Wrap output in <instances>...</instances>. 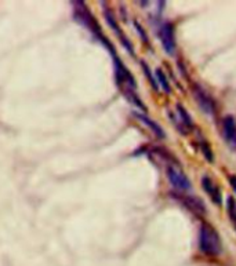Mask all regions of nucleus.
I'll list each match as a JSON object with an SVG mask.
<instances>
[{
  "mask_svg": "<svg viewBox=\"0 0 236 266\" xmlns=\"http://www.w3.org/2000/svg\"><path fill=\"white\" fill-rule=\"evenodd\" d=\"M192 93H194V97L200 109L203 110L207 116H214L215 102L214 99L207 94V91L205 89H202L199 84H194Z\"/></svg>",
  "mask_w": 236,
  "mask_h": 266,
  "instance_id": "obj_5",
  "label": "nucleus"
},
{
  "mask_svg": "<svg viewBox=\"0 0 236 266\" xmlns=\"http://www.w3.org/2000/svg\"><path fill=\"white\" fill-rule=\"evenodd\" d=\"M155 79H156L157 84L164 90V93L170 94L171 93V86H170V82H168L167 76L164 75V72L162 71V68H157L155 71Z\"/></svg>",
  "mask_w": 236,
  "mask_h": 266,
  "instance_id": "obj_13",
  "label": "nucleus"
},
{
  "mask_svg": "<svg viewBox=\"0 0 236 266\" xmlns=\"http://www.w3.org/2000/svg\"><path fill=\"white\" fill-rule=\"evenodd\" d=\"M222 131L226 144L231 149L236 151V120L232 116H226L222 120Z\"/></svg>",
  "mask_w": 236,
  "mask_h": 266,
  "instance_id": "obj_6",
  "label": "nucleus"
},
{
  "mask_svg": "<svg viewBox=\"0 0 236 266\" xmlns=\"http://www.w3.org/2000/svg\"><path fill=\"white\" fill-rule=\"evenodd\" d=\"M105 18H106V21H108V24L110 25V28L116 32V35L119 37V40L122 42V44H123L131 54H133V44H131L130 40L123 35V32H122V29L119 28V25H117V22H116L115 17L112 16V13H110V11H106V13H105Z\"/></svg>",
  "mask_w": 236,
  "mask_h": 266,
  "instance_id": "obj_10",
  "label": "nucleus"
},
{
  "mask_svg": "<svg viewBox=\"0 0 236 266\" xmlns=\"http://www.w3.org/2000/svg\"><path fill=\"white\" fill-rule=\"evenodd\" d=\"M141 68H142V72H144V75L147 76V79L149 80V83H151V86H152V89L159 90V84H157L156 79H155V76H153L152 72H151V69H149V65H148L145 61H141Z\"/></svg>",
  "mask_w": 236,
  "mask_h": 266,
  "instance_id": "obj_15",
  "label": "nucleus"
},
{
  "mask_svg": "<svg viewBox=\"0 0 236 266\" xmlns=\"http://www.w3.org/2000/svg\"><path fill=\"white\" fill-rule=\"evenodd\" d=\"M174 113L177 115L179 120L181 121V124L184 125V128L188 131V132L194 128V120H192V117L189 116L188 110L185 109L183 105L181 104L175 105V112H174Z\"/></svg>",
  "mask_w": 236,
  "mask_h": 266,
  "instance_id": "obj_11",
  "label": "nucleus"
},
{
  "mask_svg": "<svg viewBox=\"0 0 236 266\" xmlns=\"http://www.w3.org/2000/svg\"><path fill=\"white\" fill-rule=\"evenodd\" d=\"M159 37L162 42L163 50L167 52L168 55L175 54V33H174V26L170 22H164L159 28Z\"/></svg>",
  "mask_w": 236,
  "mask_h": 266,
  "instance_id": "obj_4",
  "label": "nucleus"
},
{
  "mask_svg": "<svg viewBox=\"0 0 236 266\" xmlns=\"http://www.w3.org/2000/svg\"><path fill=\"white\" fill-rule=\"evenodd\" d=\"M229 183H231L233 192L236 193V175H231V177H229Z\"/></svg>",
  "mask_w": 236,
  "mask_h": 266,
  "instance_id": "obj_18",
  "label": "nucleus"
},
{
  "mask_svg": "<svg viewBox=\"0 0 236 266\" xmlns=\"http://www.w3.org/2000/svg\"><path fill=\"white\" fill-rule=\"evenodd\" d=\"M199 145H200V149H202V153H203V156L206 157V160L209 163H213L214 162V155H213V151H211V148L209 146V144L203 140H200L199 141Z\"/></svg>",
  "mask_w": 236,
  "mask_h": 266,
  "instance_id": "obj_16",
  "label": "nucleus"
},
{
  "mask_svg": "<svg viewBox=\"0 0 236 266\" xmlns=\"http://www.w3.org/2000/svg\"><path fill=\"white\" fill-rule=\"evenodd\" d=\"M74 13L75 20H76L79 24H82L84 28H87L93 35H95V37H98L101 42L106 44V47H112V44L105 39L102 32H101L100 26L97 25V21H95L94 18H93V16L90 14L89 9L84 6L83 2H74Z\"/></svg>",
  "mask_w": 236,
  "mask_h": 266,
  "instance_id": "obj_2",
  "label": "nucleus"
},
{
  "mask_svg": "<svg viewBox=\"0 0 236 266\" xmlns=\"http://www.w3.org/2000/svg\"><path fill=\"white\" fill-rule=\"evenodd\" d=\"M202 186H203L205 192L207 193V196L211 198L213 203H215L217 206H221V204H222V194H221L220 188L211 181V178L207 177V175H205V177L202 178Z\"/></svg>",
  "mask_w": 236,
  "mask_h": 266,
  "instance_id": "obj_7",
  "label": "nucleus"
},
{
  "mask_svg": "<svg viewBox=\"0 0 236 266\" xmlns=\"http://www.w3.org/2000/svg\"><path fill=\"white\" fill-rule=\"evenodd\" d=\"M199 250L206 255H218L222 250L218 232L209 224H202L199 228Z\"/></svg>",
  "mask_w": 236,
  "mask_h": 266,
  "instance_id": "obj_1",
  "label": "nucleus"
},
{
  "mask_svg": "<svg viewBox=\"0 0 236 266\" xmlns=\"http://www.w3.org/2000/svg\"><path fill=\"white\" fill-rule=\"evenodd\" d=\"M226 211H228V215H229L232 224L236 229V202L232 196H228L226 198Z\"/></svg>",
  "mask_w": 236,
  "mask_h": 266,
  "instance_id": "obj_14",
  "label": "nucleus"
},
{
  "mask_svg": "<svg viewBox=\"0 0 236 266\" xmlns=\"http://www.w3.org/2000/svg\"><path fill=\"white\" fill-rule=\"evenodd\" d=\"M166 175H167L168 182L171 183L179 192H188L189 189L192 188V185L189 182L188 177L184 174L183 170H180L179 167H175V166L171 164V163L166 167Z\"/></svg>",
  "mask_w": 236,
  "mask_h": 266,
  "instance_id": "obj_3",
  "label": "nucleus"
},
{
  "mask_svg": "<svg viewBox=\"0 0 236 266\" xmlns=\"http://www.w3.org/2000/svg\"><path fill=\"white\" fill-rule=\"evenodd\" d=\"M181 203L187 207V209L198 215H205L206 214V206L203 204V202L199 197H195V196H180Z\"/></svg>",
  "mask_w": 236,
  "mask_h": 266,
  "instance_id": "obj_8",
  "label": "nucleus"
},
{
  "mask_svg": "<svg viewBox=\"0 0 236 266\" xmlns=\"http://www.w3.org/2000/svg\"><path fill=\"white\" fill-rule=\"evenodd\" d=\"M134 116H136L137 119L141 121V123H144V125H147L148 128L152 131L153 134H155L159 140H164V138H166V132H164V130L162 128V125H159L156 121L152 120V119H151L147 113L136 112Z\"/></svg>",
  "mask_w": 236,
  "mask_h": 266,
  "instance_id": "obj_9",
  "label": "nucleus"
},
{
  "mask_svg": "<svg viewBox=\"0 0 236 266\" xmlns=\"http://www.w3.org/2000/svg\"><path fill=\"white\" fill-rule=\"evenodd\" d=\"M122 93H123V95L126 97L127 101H129L130 104H133L134 106H137L138 109L147 110V108H145V105L142 104V101L140 99V97L137 95V93L134 91V89H123V90H122Z\"/></svg>",
  "mask_w": 236,
  "mask_h": 266,
  "instance_id": "obj_12",
  "label": "nucleus"
},
{
  "mask_svg": "<svg viewBox=\"0 0 236 266\" xmlns=\"http://www.w3.org/2000/svg\"><path fill=\"white\" fill-rule=\"evenodd\" d=\"M134 26H136V31L140 33V37H141V40L144 43H148V37H147V33H145V31H144V28L141 26V24L140 22H134Z\"/></svg>",
  "mask_w": 236,
  "mask_h": 266,
  "instance_id": "obj_17",
  "label": "nucleus"
}]
</instances>
